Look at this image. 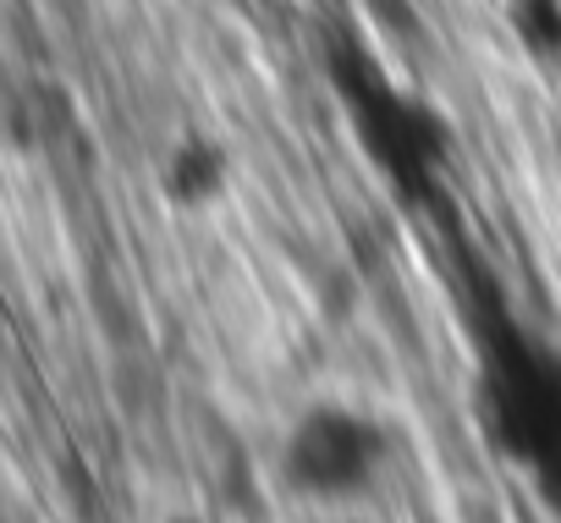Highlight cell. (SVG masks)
<instances>
[{"label":"cell","mask_w":561,"mask_h":523,"mask_svg":"<svg viewBox=\"0 0 561 523\" xmlns=\"http://www.w3.org/2000/svg\"><path fill=\"white\" fill-rule=\"evenodd\" d=\"M275 463H280V479L304 501L342 507V501L369 496L380 474L391 468V430L375 408L325 397L293 413V424L280 430Z\"/></svg>","instance_id":"6da1fadb"}]
</instances>
